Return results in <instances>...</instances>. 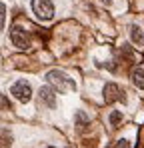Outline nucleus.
<instances>
[{"label": "nucleus", "mask_w": 144, "mask_h": 148, "mask_svg": "<svg viewBox=\"0 0 144 148\" xmlns=\"http://www.w3.org/2000/svg\"><path fill=\"white\" fill-rule=\"evenodd\" d=\"M46 80H48V84L54 90H58V92H72V90H76V82L62 70H50L46 74Z\"/></svg>", "instance_id": "1"}, {"label": "nucleus", "mask_w": 144, "mask_h": 148, "mask_svg": "<svg viewBox=\"0 0 144 148\" xmlns=\"http://www.w3.org/2000/svg\"><path fill=\"white\" fill-rule=\"evenodd\" d=\"M32 10L40 20H52L54 18V4L50 0H32Z\"/></svg>", "instance_id": "2"}, {"label": "nucleus", "mask_w": 144, "mask_h": 148, "mask_svg": "<svg viewBox=\"0 0 144 148\" xmlns=\"http://www.w3.org/2000/svg\"><path fill=\"white\" fill-rule=\"evenodd\" d=\"M10 94L18 100V102H30V98H32V88H30V84L26 80H16L12 84V88H10Z\"/></svg>", "instance_id": "3"}, {"label": "nucleus", "mask_w": 144, "mask_h": 148, "mask_svg": "<svg viewBox=\"0 0 144 148\" xmlns=\"http://www.w3.org/2000/svg\"><path fill=\"white\" fill-rule=\"evenodd\" d=\"M104 100H106V104H112V102H116V100H126V96H124V90L120 88L118 84L108 82V84L104 86Z\"/></svg>", "instance_id": "4"}, {"label": "nucleus", "mask_w": 144, "mask_h": 148, "mask_svg": "<svg viewBox=\"0 0 144 148\" xmlns=\"http://www.w3.org/2000/svg\"><path fill=\"white\" fill-rule=\"evenodd\" d=\"M10 38H12V42H14V46L16 48H28L30 46V38H28V34H26V30L20 28V26H14L12 30H10Z\"/></svg>", "instance_id": "5"}, {"label": "nucleus", "mask_w": 144, "mask_h": 148, "mask_svg": "<svg viewBox=\"0 0 144 148\" xmlns=\"http://www.w3.org/2000/svg\"><path fill=\"white\" fill-rule=\"evenodd\" d=\"M38 98H40V104L42 106H48V108H54L56 106V92L52 86H42L38 90Z\"/></svg>", "instance_id": "6"}, {"label": "nucleus", "mask_w": 144, "mask_h": 148, "mask_svg": "<svg viewBox=\"0 0 144 148\" xmlns=\"http://www.w3.org/2000/svg\"><path fill=\"white\" fill-rule=\"evenodd\" d=\"M130 78H132V84H134L136 88L144 90V68L142 66H134L132 72H130Z\"/></svg>", "instance_id": "7"}, {"label": "nucleus", "mask_w": 144, "mask_h": 148, "mask_svg": "<svg viewBox=\"0 0 144 148\" xmlns=\"http://www.w3.org/2000/svg\"><path fill=\"white\" fill-rule=\"evenodd\" d=\"M130 38H132V42H134V44L142 46V44H144V32H142V28L132 26V30H130Z\"/></svg>", "instance_id": "8"}, {"label": "nucleus", "mask_w": 144, "mask_h": 148, "mask_svg": "<svg viewBox=\"0 0 144 148\" xmlns=\"http://www.w3.org/2000/svg\"><path fill=\"white\" fill-rule=\"evenodd\" d=\"M120 120H122V112L120 110H112L110 112V126H118Z\"/></svg>", "instance_id": "9"}, {"label": "nucleus", "mask_w": 144, "mask_h": 148, "mask_svg": "<svg viewBox=\"0 0 144 148\" xmlns=\"http://www.w3.org/2000/svg\"><path fill=\"white\" fill-rule=\"evenodd\" d=\"M4 22H6V6L0 2V30L4 28Z\"/></svg>", "instance_id": "10"}, {"label": "nucleus", "mask_w": 144, "mask_h": 148, "mask_svg": "<svg viewBox=\"0 0 144 148\" xmlns=\"http://www.w3.org/2000/svg\"><path fill=\"white\" fill-rule=\"evenodd\" d=\"M114 148H130V142L122 138V140H118V142H116V146H114Z\"/></svg>", "instance_id": "11"}, {"label": "nucleus", "mask_w": 144, "mask_h": 148, "mask_svg": "<svg viewBox=\"0 0 144 148\" xmlns=\"http://www.w3.org/2000/svg\"><path fill=\"white\" fill-rule=\"evenodd\" d=\"M102 2H106V4H110V2H112V0H102Z\"/></svg>", "instance_id": "12"}]
</instances>
